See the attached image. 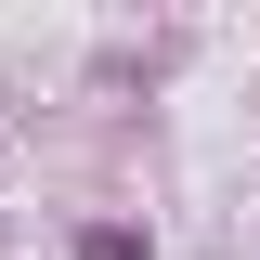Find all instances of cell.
<instances>
[{"label": "cell", "instance_id": "1", "mask_svg": "<svg viewBox=\"0 0 260 260\" xmlns=\"http://www.w3.org/2000/svg\"><path fill=\"white\" fill-rule=\"evenodd\" d=\"M78 260H143V247H130V234H78Z\"/></svg>", "mask_w": 260, "mask_h": 260}]
</instances>
